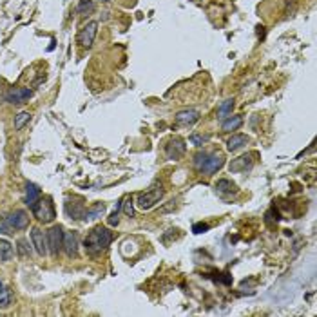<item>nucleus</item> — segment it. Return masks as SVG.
<instances>
[{
  "instance_id": "10",
  "label": "nucleus",
  "mask_w": 317,
  "mask_h": 317,
  "mask_svg": "<svg viewBox=\"0 0 317 317\" xmlns=\"http://www.w3.org/2000/svg\"><path fill=\"white\" fill-rule=\"evenodd\" d=\"M252 158H254V154H243L239 158L232 159L229 169H231V172H246V170H250L252 165H254V159Z\"/></svg>"
},
{
  "instance_id": "8",
  "label": "nucleus",
  "mask_w": 317,
  "mask_h": 317,
  "mask_svg": "<svg viewBox=\"0 0 317 317\" xmlns=\"http://www.w3.org/2000/svg\"><path fill=\"white\" fill-rule=\"evenodd\" d=\"M31 243H33V246H35V250L38 256H46L47 254V238L46 234H44V231L42 229H38V227H35V229H31Z\"/></svg>"
},
{
  "instance_id": "11",
  "label": "nucleus",
  "mask_w": 317,
  "mask_h": 317,
  "mask_svg": "<svg viewBox=\"0 0 317 317\" xmlns=\"http://www.w3.org/2000/svg\"><path fill=\"white\" fill-rule=\"evenodd\" d=\"M62 250L66 252L69 257H77L78 256V236L77 232H64V245H62Z\"/></svg>"
},
{
  "instance_id": "13",
  "label": "nucleus",
  "mask_w": 317,
  "mask_h": 317,
  "mask_svg": "<svg viewBox=\"0 0 317 317\" xmlns=\"http://www.w3.org/2000/svg\"><path fill=\"white\" fill-rule=\"evenodd\" d=\"M66 214L71 220H82L85 216V207H83L82 198H78V203H71V200L66 201Z\"/></svg>"
},
{
  "instance_id": "6",
  "label": "nucleus",
  "mask_w": 317,
  "mask_h": 317,
  "mask_svg": "<svg viewBox=\"0 0 317 317\" xmlns=\"http://www.w3.org/2000/svg\"><path fill=\"white\" fill-rule=\"evenodd\" d=\"M96 33H98V22L96 20H91L87 22L85 26L80 29L78 33V44L85 49H91L92 44H94V38H96Z\"/></svg>"
},
{
  "instance_id": "5",
  "label": "nucleus",
  "mask_w": 317,
  "mask_h": 317,
  "mask_svg": "<svg viewBox=\"0 0 317 317\" xmlns=\"http://www.w3.org/2000/svg\"><path fill=\"white\" fill-rule=\"evenodd\" d=\"M163 189L161 187H154V189L147 190V192H142L138 196V200H136V205H138V209L142 210H149L153 209L154 205L159 203V200L163 198Z\"/></svg>"
},
{
  "instance_id": "23",
  "label": "nucleus",
  "mask_w": 317,
  "mask_h": 317,
  "mask_svg": "<svg viewBox=\"0 0 317 317\" xmlns=\"http://www.w3.org/2000/svg\"><path fill=\"white\" fill-rule=\"evenodd\" d=\"M92 9H94V2H92V0H80L77 5L78 15H89Z\"/></svg>"
},
{
  "instance_id": "26",
  "label": "nucleus",
  "mask_w": 317,
  "mask_h": 317,
  "mask_svg": "<svg viewBox=\"0 0 317 317\" xmlns=\"http://www.w3.org/2000/svg\"><path fill=\"white\" fill-rule=\"evenodd\" d=\"M122 207H123V212L127 218H134V207H133V198H127L125 203L122 201Z\"/></svg>"
},
{
  "instance_id": "14",
  "label": "nucleus",
  "mask_w": 317,
  "mask_h": 317,
  "mask_svg": "<svg viewBox=\"0 0 317 317\" xmlns=\"http://www.w3.org/2000/svg\"><path fill=\"white\" fill-rule=\"evenodd\" d=\"M200 120V113L196 111V109H187V111H179L178 114H176V122L179 123V125H192V123H196Z\"/></svg>"
},
{
  "instance_id": "17",
  "label": "nucleus",
  "mask_w": 317,
  "mask_h": 317,
  "mask_svg": "<svg viewBox=\"0 0 317 317\" xmlns=\"http://www.w3.org/2000/svg\"><path fill=\"white\" fill-rule=\"evenodd\" d=\"M11 303H13V296H11V290L5 287L4 283L0 281V310H5V308H9Z\"/></svg>"
},
{
  "instance_id": "31",
  "label": "nucleus",
  "mask_w": 317,
  "mask_h": 317,
  "mask_svg": "<svg viewBox=\"0 0 317 317\" xmlns=\"http://www.w3.org/2000/svg\"><path fill=\"white\" fill-rule=\"evenodd\" d=\"M102 2H111V0H102Z\"/></svg>"
},
{
  "instance_id": "22",
  "label": "nucleus",
  "mask_w": 317,
  "mask_h": 317,
  "mask_svg": "<svg viewBox=\"0 0 317 317\" xmlns=\"http://www.w3.org/2000/svg\"><path fill=\"white\" fill-rule=\"evenodd\" d=\"M232 107H234V98H229V100H225V102L221 103V107L218 109V118H221V120L229 118Z\"/></svg>"
},
{
  "instance_id": "4",
  "label": "nucleus",
  "mask_w": 317,
  "mask_h": 317,
  "mask_svg": "<svg viewBox=\"0 0 317 317\" xmlns=\"http://www.w3.org/2000/svg\"><path fill=\"white\" fill-rule=\"evenodd\" d=\"M46 238H47V252L53 257L58 256L62 250V245H64V229L60 225H55L53 229L47 231Z\"/></svg>"
},
{
  "instance_id": "20",
  "label": "nucleus",
  "mask_w": 317,
  "mask_h": 317,
  "mask_svg": "<svg viewBox=\"0 0 317 317\" xmlns=\"http://www.w3.org/2000/svg\"><path fill=\"white\" fill-rule=\"evenodd\" d=\"M243 125V118L241 116H229L225 118V122L221 123V129L223 131H236V129H239Z\"/></svg>"
},
{
  "instance_id": "7",
  "label": "nucleus",
  "mask_w": 317,
  "mask_h": 317,
  "mask_svg": "<svg viewBox=\"0 0 317 317\" xmlns=\"http://www.w3.org/2000/svg\"><path fill=\"white\" fill-rule=\"evenodd\" d=\"M31 96H33V91L27 87H11L9 91L5 92V102L11 103V105H22Z\"/></svg>"
},
{
  "instance_id": "18",
  "label": "nucleus",
  "mask_w": 317,
  "mask_h": 317,
  "mask_svg": "<svg viewBox=\"0 0 317 317\" xmlns=\"http://www.w3.org/2000/svg\"><path fill=\"white\" fill-rule=\"evenodd\" d=\"M103 214H105V205L94 203L85 210V216H83V218H85V220H98V218H102Z\"/></svg>"
},
{
  "instance_id": "24",
  "label": "nucleus",
  "mask_w": 317,
  "mask_h": 317,
  "mask_svg": "<svg viewBox=\"0 0 317 317\" xmlns=\"http://www.w3.org/2000/svg\"><path fill=\"white\" fill-rule=\"evenodd\" d=\"M29 120H31V114L26 113V111H22V113L16 114L15 116V131H20L26 123H29Z\"/></svg>"
},
{
  "instance_id": "16",
  "label": "nucleus",
  "mask_w": 317,
  "mask_h": 317,
  "mask_svg": "<svg viewBox=\"0 0 317 317\" xmlns=\"http://www.w3.org/2000/svg\"><path fill=\"white\" fill-rule=\"evenodd\" d=\"M246 144H248V136H245V134H234V136L227 142V149H229L231 153H234V151L243 149Z\"/></svg>"
},
{
  "instance_id": "1",
  "label": "nucleus",
  "mask_w": 317,
  "mask_h": 317,
  "mask_svg": "<svg viewBox=\"0 0 317 317\" xmlns=\"http://www.w3.org/2000/svg\"><path fill=\"white\" fill-rule=\"evenodd\" d=\"M111 241H113V232L109 231V229H105V227H94V229L87 234L85 241H83L87 256L98 257L100 254H103V252L107 250Z\"/></svg>"
},
{
  "instance_id": "15",
  "label": "nucleus",
  "mask_w": 317,
  "mask_h": 317,
  "mask_svg": "<svg viewBox=\"0 0 317 317\" xmlns=\"http://www.w3.org/2000/svg\"><path fill=\"white\" fill-rule=\"evenodd\" d=\"M42 198V190H40V187L38 185H35V183H27L26 185V196H24V203L27 205V207H33V205L36 203V201L40 200Z\"/></svg>"
},
{
  "instance_id": "25",
  "label": "nucleus",
  "mask_w": 317,
  "mask_h": 317,
  "mask_svg": "<svg viewBox=\"0 0 317 317\" xmlns=\"http://www.w3.org/2000/svg\"><path fill=\"white\" fill-rule=\"evenodd\" d=\"M207 158H209V153H205V151H200V153L194 156V167L200 170V172L203 170L205 163H207Z\"/></svg>"
},
{
  "instance_id": "28",
  "label": "nucleus",
  "mask_w": 317,
  "mask_h": 317,
  "mask_svg": "<svg viewBox=\"0 0 317 317\" xmlns=\"http://www.w3.org/2000/svg\"><path fill=\"white\" fill-rule=\"evenodd\" d=\"M120 209H122V201H118V205H116V209H114V212L111 216H109V225L111 227H114V225H118V212H120Z\"/></svg>"
},
{
  "instance_id": "2",
  "label": "nucleus",
  "mask_w": 317,
  "mask_h": 317,
  "mask_svg": "<svg viewBox=\"0 0 317 317\" xmlns=\"http://www.w3.org/2000/svg\"><path fill=\"white\" fill-rule=\"evenodd\" d=\"M29 225V216H27L26 210H13L5 216L4 221L0 223V232L2 234H13L15 231H24Z\"/></svg>"
},
{
  "instance_id": "27",
  "label": "nucleus",
  "mask_w": 317,
  "mask_h": 317,
  "mask_svg": "<svg viewBox=\"0 0 317 317\" xmlns=\"http://www.w3.org/2000/svg\"><path fill=\"white\" fill-rule=\"evenodd\" d=\"M209 142V136H200V134H192L190 136V144L196 145V147H201L203 144Z\"/></svg>"
},
{
  "instance_id": "21",
  "label": "nucleus",
  "mask_w": 317,
  "mask_h": 317,
  "mask_svg": "<svg viewBox=\"0 0 317 317\" xmlns=\"http://www.w3.org/2000/svg\"><path fill=\"white\" fill-rule=\"evenodd\" d=\"M13 245L7 239H0V261H9L13 257Z\"/></svg>"
},
{
  "instance_id": "29",
  "label": "nucleus",
  "mask_w": 317,
  "mask_h": 317,
  "mask_svg": "<svg viewBox=\"0 0 317 317\" xmlns=\"http://www.w3.org/2000/svg\"><path fill=\"white\" fill-rule=\"evenodd\" d=\"M18 252H20V256H29V246H27V241L26 239H20L18 241Z\"/></svg>"
},
{
  "instance_id": "30",
  "label": "nucleus",
  "mask_w": 317,
  "mask_h": 317,
  "mask_svg": "<svg viewBox=\"0 0 317 317\" xmlns=\"http://www.w3.org/2000/svg\"><path fill=\"white\" fill-rule=\"evenodd\" d=\"M209 231V225L207 223H196L194 227H192V232L194 234H203V232Z\"/></svg>"
},
{
  "instance_id": "9",
  "label": "nucleus",
  "mask_w": 317,
  "mask_h": 317,
  "mask_svg": "<svg viewBox=\"0 0 317 317\" xmlns=\"http://www.w3.org/2000/svg\"><path fill=\"white\" fill-rule=\"evenodd\" d=\"M185 149H187V145H185L183 140L172 138L165 145V156H167V159H179L185 154Z\"/></svg>"
},
{
  "instance_id": "19",
  "label": "nucleus",
  "mask_w": 317,
  "mask_h": 317,
  "mask_svg": "<svg viewBox=\"0 0 317 317\" xmlns=\"http://www.w3.org/2000/svg\"><path fill=\"white\" fill-rule=\"evenodd\" d=\"M216 190H218L220 194H232V192L238 190V187H236V183H232L231 179H220V181L216 183Z\"/></svg>"
},
{
  "instance_id": "3",
  "label": "nucleus",
  "mask_w": 317,
  "mask_h": 317,
  "mask_svg": "<svg viewBox=\"0 0 317 317\" xmlns=\"http://www.w3.org/2000/svg\"><path fill=\"white\" fill-rule=\"evenodd\" d=\"M31 210H33V216H35L40 223H51V221L55 220V216H57V212H55V205H53V200L49 196L40 198V200L31 207Z\"/></svg>"
},
{
  "instance_id": "12",
  "label": "nucleus",
  "mask_w": 317,
  "mask_h": 317,
  "mask_svg": "<svg viewBox=\"0 0 317 317\" xmlns=\"http://www.w3.org/2000/svg\"><path fill=\"white\" fill-rule=\"evenodd\" d=\"M225 165V158H223V154L220 153H209V158H207V163H205L203 170L201 172L205 174H214L221 169Z\"/></svg>"
}]
</instances>
